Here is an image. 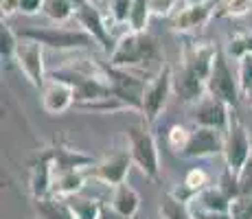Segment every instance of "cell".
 <instances>
[{
	"instance_id": "83f0119b",
	"label": "cell",
	"mask_w": 252,
	"mask_h": 219,
	"mask_svg": "<svg viewBox=\"0 0 252 219\" xmlns=\"http://www.w3.org/2000/svg\"><path fill=\"white\" fill-rule=\"evenodd\" d=\"M18 40H20V35H16L11 27L2 24V29H0V44H2V46H0V51H2V60H13Z\"/></svg>"
},
{
	"instance_id": "cb8c5ba5",
	"label": "cell",
	"mask_w": 252,
	"mask_h": 219,
	"mask_svg": "<svg viewBox=\"0 0 252 219\" xmlns=\"http://www.w3.org/2000/svg\"><path fill=\"white\" fill-rule=\"evenodd\" d=\"M42 11H44L51 20L66 22L75 16V2H72V0H44V9H42Z\"/></svg>"
},
{
	"instance_id": "8992f818",
	"label": "cell",
	"mask_w": 252,
	"mask_h": 219,
	"mask_svg": "<svg viewBox=\"0 0 252 219\" xmlns=\"http://www.w3.org/2000/svg\"><path fill=\"white\" fill-rule=\"evenodd\" d=\"M221 156L226 160V167L235 173L252 158L250 136L244 125H241V121L235 116V112H232L228 125L224 129V152H221Z\"/></svg>"
},
{
	"instance_id": "4dcf8cb0",
	"label": "cell",
	"mask_w": 252,
	"mask_h": 219,
	"mask_svg": "<svg viewBox=\"0 0 252 219\" xmlns=\"http://www.w3.org/2000/svg\"><path fill=\"white\" fill-rule=\"evenodd\" d=\"M184 4H187L184 0H149L152 13H154V16H162V18L178 13Z\"/></svg>"
},
{
	"instance_id": "e0dca14e",
	"label": "cell",
	"mask_w": 252,
	"mask_h": 219,
	"mask_svg": "<svg viewBox=\"0 0 252 219\" xmlns=\"http://www.w3.org/2000/svg\"><path fill=\"white\" fill-rule=\"evenodd\" d=\"M86 188V175L84 169H75V171H62L53 173V184H51V195L55 197H70L77 195Z\"/></svg>"
},
{
	"instance_id": "836d02e7",
	"label": "cell",
	"mask_w": 252,
	"mask_h": 219,
	"mask_svg": "<svg viewBox=\"0 0 252 219\" xmlns=\"http://www.w3.org/2000/svg\"><path fill=\"white\" fill-rule=\"evenodd\" d=\"M184 184H187L189 188H191L193 193H200L202 188H206L208 184H211V180H208V173L204 169H191V171L187 173V178H184Z\"/></svg>"
},
{
	"instance_id": "7a4b0ae2",
	"label": "cell",
	"mask_w": 252,
	"mask_h": 219,
	"mask_svg": "<svg viewBox=\"0 0 252 219\" xmlns=\"http://www.w3.org/2000/svg\"><path fill=\"white\" fill-rule=\"evenodd\" d=\"M206 92L226 101L228 105H237L239 96H244L239 88V77H237V72H232L228 55H224V53H217L213 60L211 72L206 77Z\"/></svg>"
},
{
	"instance_id": "5b68a950",
	"label": "cell",
	"mask_w": 252,
	"mask_h": 219,
	"mask_svg": "<svg viewBox=\"0 0 252 219\" xmlns=\"http://www.w3.org/2000/svg\"><path fill=\"white\" fill-rule=\"evenodd\" d=\"M20 35L31 37V40L40 42L42 46L60 48V51H64V48H88L92 44H96V40L86 29H24V31H20Z\"/></svg>"
},
{
	"instance_id": "5bb4252c",
	"label": "cell",
	"mask_w": 252,
	"mask_h": 219,
	"mask_svg": "<svg viewBox=\"0 0 252 219\" xmlns=\"http://www.w3.org/2000/svg\"><path fill=\"white\" fill-rule=\"evenodd\" d=\"M75 103V88L66 79L51 77V81L42 88V105L48 114H64Z\"/></svg>"
},
{
	"instance_id": "f35d334b",
	"label": "cell",
	"mask_w": 252,
	"mask_h": 219,
	"mask_svg": "<svg viewBox=\"0 0 252 219\" xmlns=\"http://www.w3.org/2000/svg\"><path fill=\"white\" fill-rule=\"evenodd\" d=\"M99 219H127V217H123L119 211H116V208H112V206H105V204H103V208H101V215H99Z\"/></svg>"
},
{
	"instance_id": "7c38bea8",
	"label": "cell",
	"mask_w": 252,
	"mask_h": 219,
	"mask_svg": "<svg viewBox=\"0 0 252 219\" xmlns=\"http://www.w3.org/2000/svg\"><path fill=\"white\" fill-rule=\"evenodd\" d=\"M132 154L129 152H116L108 158H103L101 162L92 164V178L96 182L105 184V187H116V184L125 182L129 173V167H132Z\"/></svg>"
},
{
	"instance_id": "d6986e66",
	"label": "cell",
	"mask_w": 252,
	"mask_h": 219,
	"mask_svg": "<svg viewBox=\"0 0 252 219\" xmlns=\"http://www.w3.org/2000/svg\"><path fill=\"white\" fill-rule=\"evenodd\" d=\"M211 20V7L206 2L197 4H184L180 11L176 13V29L180 31H191V29L204 27Z\"/></svg>"
},
{
	"instance_id": "9c48e42d",
	"label": "cell",
	"mask_w": 252,
	"mask_h": 219,
	"mask_svg": "<svg viewBox=\"0 0 252 219\" xmlns=\"http://www.w3.org/2000/svg\"><path fill=\"white\" fill-rule=\"evenodd\" d=\"M75 18H77V22L81 24V29H86V31L94 37L96 44H101L105 51H114L116 42H114L112 33H110V24L105 20L103 13L94 7V2L86 0L84 4H79V7L75 9Z\"/></svg>"
},
{
	"instance_id": "9a60e30c",
	"label": "cell",
	"mask_w": 252,
	"mask_h": 219,
	"mask_svg": "<svg viewBox=\"0 0 252 219\" xmlns=\"http://www.w3.org/2000/svg\"><path fill=\"white\" fill-rule=\"evenodd\" d=\"M173 92L187 103H195L206 94V79L184 64L180 72H173Z\"/></svg>"
},
{
	"instance_id": "484cf974",
	"label": "cell",
	"mask_w": 252,
	"mask_h": 219,
	"mask_svg": "<svg viewBox=\"0 0 252 219\" xmlns=\"http://www.w3.org/2000/svg\"><path fill=\"white\" fill-rule=\"evenodd\" d=\"M160 215L162 219H193L189 206L180 199H176L173 195H167L160 206Z\"/></svg>"
},
{
	"instance_id": "d590c367",
	"label": "cell",
	"mask_w": 252,
	"mask_h": 219,
	"mask_svg": "<svg viewBox=\"0 0 252 219\" xmlns=\"http://www.w3.org/2000/svg\"><path fill=\"white\" fill-rule=\"evenodd\" d=\"M237 180H239L241 195H252V158L237 171Z\"/></svg>"
},
{
	"instance_id": "7402d4cb",
	"label": "cell",
	"mask_w": 252,
	"mask_h": 219,
	"mask_svg": "<svg viewBox=\"0 0 252 219\" xmlns=\"http://www.w3.org/2000/svg\"><path fill=\"white\" fill-rule=\"evenodd\" d=\"M35 208H37V215L42 219H77L64 197H55V195L40 197Z\"/></svg>"
},
{
	"instance_id": "ee69618b",
	"label": "cell",
	"mask_w": 252,
	"mask_h": 219,
	"mask_svg": "<svg viewBox=\"0 0 252 219\" xmlns=\"http://www.w3.org/2000/svg\"><path fill=\"white\" fill-rule=\"evenodd\" d=\"M213 2H215V4H220V2H221V0H213Z\"/></svg>"
},
{
	"instance_id": "d6a6232c",
	"label": "cell",
	"mask_w": 252,
	"mask_h": 219,
	"mask_svg": "<svg viewBox=\"0 0 252 219\" xmlns=\"http://www.w3.org/2000/svg\"><path fill=\"white\" fill-rule=\"evenodd\" d=\"M237 77H239V88L241 94L252 88V55H244L239 60V68H237Z\"/></svg>"
},
{
	"instance_id": "4316f807",
	"label": "cell",
	"mask_w": 252,
	"mask_h": 219,
	"mask_svg": "<svg viewBox=\"0 0 252 219\" xmlns=\"http://www.w3.org/2000/svg\"><path fill=\"white\" fill-rule=\"evenodd\" d=\"M220 16L228 18H244L252 11V0H221Z\"/></svg>"
},
{
	"instance_id": "6da1fadb",
	"label": "cell",
	"mask_w": 252,
	"mask_h": 219,
	"mask_svg": "<svg viewBox=\"0 0 252 219\" xmlns=\"http://www.w3.org/2000/svg\"><path fill=\"white\" fill-rule=\"evenodd\" d=\"M110 64L119 68H127V70H140L145 66H162L160 64V51L154 37L145 35L138 31H129L116 42L112 55H110Z\"/></svg>"
},
{
	"instance_id": "8d00e7d4",
	"label": "cell",
	"mask_w": 252,
	"mask_h": 219,
	"mask_svg": "<svg viewBox=\"0 0 252 219\" xmlns=\"http://www.w3.org/2000/svg\"><path fill=\"white\" fill-rule=\"evenodd\" d=\"M129 9H132V0H112L110 16H112L114 22H127L129 20Z\"/></svg>"
},
{
	"instance_id": "8fae6325",
	"label": "cell",
	"mask_w": 252,
	"mask_h": 219,
	"mask_svg": "<svg viewBox=\"0 0 252 219\" xmlns=\"http://www.w3.org/2000/svg\"><path fill=\"white\" fill-rule=\"evenodd\" d=\"M232 105H228L226 101L217 99L213 94L202 96L200 101H195V110H193V121L195 125H204V127H215V129H226L232 112Z\"/></svg>"
},
{
	"instance_id": "ffe728a7",
	"label": "cell",
	"mask_w": 252,
	"mask_h": 219,
	"mask_svg": "<svg viewBox=\"0 0 252 219\" xmlns=\"http://www.w3.org/2000/svg\"><path fill=\"white\" fill-rule=\"evenodd\" d=\"M51 184H53V167L51 160L46 156H42L35 162L31 171V180H29V188H31V195L35 199L51 195Z\"/></svg>"
},
{
	"instance_id": "1f68e13d",
	"label": "cell",
	"mask_w": 252,
	"mask_h": 219,
	"mask_svg": "<svg viewBox=\"0 0 252 219\" xmlns=\"http://www.w3.org/2000/svg\"><path fill=\"white\" fill-rule=\"evenodd\" d=\"M232 219H252V195H239L230 202Z\"/></svg>"
},
{
	"instance_id": "ac0fdd59",
	"label": "cell",
	"mask_w": 252,
	"mask_h": 219,
	"mask_svg": "<svg viewBox=\"0 0 252 219\" xmlns=\"http://www.w3.org/2000/svg\"><path fill=\"white\" fill-rule=\"evenodd\" d=\"M110 206L116 208L123 217L132 219L138 213L140 197L127 182H121V184H116V187H112V193H110Z\"/></svg>"
},
{
	"instance_id": "2e32d148",
	"label": "cell",
	"mask_w": 252,
	"mask_h": 219,
	"mask_svg": "<svg viewBox=\"0 0 252 219\" xmlns=\"http://www.w3.org/2000/svg\"><path fill=\"white\" fill-rule=\"evenodd\" d=\"M51 160L53 173H62V171H75V169H88L94 164V160L90 156L75 152V149H66V147H57L44 154Z\"/></svg>"
},
{
	"instance_id": "3957f363",
	"label": "cell",
	"mask_w": 252,
	"mask_h": 219,
	"mask_svg": "<svg viewBox=\"0 0 252 219\" xmlns=\"http://www.w3.org/2000/svg\"><path fill=\"white\" fill-rule=\"evenodd\" d=\"M127 152L132 154L134 164L143 171L147 178H158L160 173V156L154 136L149 134L143 125H132L127 129Z\"/></svg>"
},
{
	"instance_id": "44dd1931",
	"label": "cell",
	"mask_w": 252,
	"mask_h": 219,
	"mask_svg": "<svg viewBox=\"0 0 252 219\" xmlns=\"http://www.w3.org/2000/svg\"><path fill=\"white\" fill-rule=\"evenodd\" d=\"M215 55H217V51L213 46H208V44H197V46H193L191 51H187V55H184V64H187L189 68H193L197 75L206 79L208 72H211Z\"/></svg>"
},
{
	"instance_id": "74e56055",
	"label": "cell",
	"mask_w": 252,
	"mask_h": 219,
	"mask_svg": "<svg viewBox=\"0 0 252 219\" xmlns=\"http://www.w3.org/2000/svg\"><path fill=\"white\" fill-rule=\"evenodd\" d=\"M18 9H20V13L33 16V13L44 9V0H18Z\"/></svg>"
},
{
	"instance_id": "52a82bcc",
	"label": "cell",
	"mask_w": 252,
	"mask_h": 219,
	"mask_svg": "<svg viewBox=\"0 0 252 219\" xmlns=\"http://www.w3.org/2000/svg\"><path fill=\"white\" fill-rule=\"evenodd\" d=\"M13 62H16L18 68L24 72V77H27L33 86L44 88L46 68H44V51H42L40 42L20 35L18 46H16V55H13Z\"/></svg>"
},
{
	"instance_id": "f546056e",
	"label": "cell",
	"mask_w": 252,
	"mask_h": 219,
	"mask_svg": "<svg viewBox=\"0 0 252 219\" xmlns=\"http://www.w3.org/2000/svg\"><path fill=\"white\" fill-rule=\"evenodd\" d=\"M226 55L235 57V60H241L244 55H252V35H237L228 42V48H226Z\"/></svg>"
},
{
	"instance_id": "4fadbf2b",
	"label": "cell",
	"mask_w": 252,
	"mask_h": 219,
	"mask_svg": "<svg viewBox=\"0 0 252 219\" xmlns=\"http://www.w3.org/2000/svg\"><path fill=\"white\" fill-rule=\"evenodd\" d=\"M230 202L232 199L226 195L220 187H206V188H202L187 206H189V211H191L193 219H206L211 213L230 211Z\"/></svg>"
},
{
	"instance_id": "d4e9b609",
	"label": "cell",
	"mask_w": 252,
	"mask_h": 219,
	"mask_svg": "<svg viewBox=\"0 0 252 219\" xmlns=\"http://www.w3.org/2000/svg\"><path fill=\"white\" fill-rule=\"evenodd\" d=\"M149 16H154L152 7H149V0H132L129 20H127V24L132 27V31L143 33L145 27H147V22H149Z\"/></svg>"
},
{
	"instance_id": "ab89813d",
	"label": "cell",
	"mask_w": 252,
	"mask_h": 219,
	"mask_svg": "<svg viewBox=\"0 0 252 219\" xmlns=\"http://www.w3.org/2000/svg\"><path fill=\"white\" fill-rule=\"evenodd\" d=\"M13 11H20L18 9V0H2V13L4 16H9V13Z\"/></svg>"
},
{
	"instance_id": "60d3db41",
	"label": "cell",
	"mask_w": 252,
	"mask_h": 219,
	"mask_svg": "<svg viewBox=\"0 0 252 219\" xmlns=\"http://www.w3.org/2000/svg\"><path fill=\"white\" fill-rule=\"evenodd\" d=\"M206 219H232L230 211H224V213H211Z\"/></svg>"
},
{
	"instance_id": "f1b7e54d",
	"label": "cell",
	"mask_w": 252,
	"mask_h": 219,
	"mask_svg": "<svg viewBox=\"0 0 252 219\" xmlns=\"http://www.w3.org/2000/svg\"><path fill=\"white\" fill-rule=\"evenodd\" d=\"M189 138H191V131H189L184 125H171L167 131V143L171 149H176L178 154H182V149L189 145Z\"/></svg>"
},
{
	"instance_id": "b9f144b4",
	"label": "cell",
	"mask_w": 252,
	"mask_h": 219,
	"mask_svg": "<svg viewBox=\"0 0 252 219\" xmlns=\"http://www.w3.org/2000/svg\"><path fill=\"white\" fill-rule=\"evenodd\" d=\"M244 96H246V101H248V103L252 105V88H250V90H248V92H246V94H244Z\"/></svg>"
},
{
	"instance_id": "277c9868",
	"label": "cell",
	"mask_w": 252,
	"mask_h": 219,
	"mask_svg": "<svg viewBox=\"0 0 252 219\" xmlns=\"http://www.w3.org/2000/svg\"><path fill=\"white\" fill-rule=\"evenodd\" d=\"M105 75H108V84H110L112 94L123 101L125 108L143 110V96H145V88H147L149 79H143L134 70L119 68L112 64H110V68H105Z\"/></svg>"
},
{
	"instance_id": "f6af8a7d",
	"label": "cell",
	"mask_w": 252,
	"mask_h": 219,
	"mask_svg": "<svg viewBox=\"0 0 252 219\" xmlns=\"http://www.w3.org/2000/svg\"><path fill=\"white\" fill-rule=\"evenodd\" d=\"M90 2H94V4H96V2H99V0H90Z\"/></svg>"
},
{
	"instance_id": "7bdbcfd3",
	"label": "cell",
	"mask_w": 252,
	"mask_h": 219,
	"mask_svg": "<svg viewBox=\"0 0 252 219\" xmlns=\"http://www.w3.org/2000/svg\"><path fill=\"white\" fill-rule=\"evenodd\" d=\"M187 4H197V2H204V0H184Z\"/></svg>"
},
{
	"instance_id": "603a6c76",
	"label": "cell",
	"mask_w": 252,
	"mask_h": 219,
	"mask_svg": "<svg viewBox=\"0 0 252 219\" xmlns=\"http://www.w3.org/2000/svg\"><path fill=\"white\" fill-rule=\"evenodd\" d=\"M66 202H68V206L72 208V213H75L77 219H99L101 208H103V204H101L99 199L86 197L84 191L77 193V195L66 197Z\"/></svg>"
},
{
	"instance_id": "e575fe53",
	"label": "cell",
	"mask_w": 252,
	"mask_h": 219,
	"mask_svg": "<svg viewBox=\"0 0 252 219\" xmlns=\"http://www.w3.org/2000/svg\"><path fill=\"white\" fill-rule=\"evenodd\" d=\"M217 187H220L221 191H224L230 199H235V197H239V195H241V193H239V180H237V173H235V171H230L228 167H226V171L221 173L220 184H217Z\"/></svg>"
},
{
	"instance_id": "ba28073f",
	"label": "cell",
	"mask_w": 252,
	"mask_h": 219,
	"mask_svg": "<svg viewBox=\"0 0 252 219\" xmlns=\"http://www.w3.org/2000/svg\"><path fill=\"white\" fill-rule=\"evenodd\" d=\"M173 92V70L169 66H164L156 77L147 81L145 88V96H143V112L147 121H156L160 116V112L164 110L169 101V94Z\"/></svg>"
},
{
	"instance_id": "30bf717a",
	"label": "cell",
	"mask_w": 252,
	"mask_h": 219,
	"mask_svg": "<svg viewBox=\"0 0 252 219\" xmlns=\"http://www.w3.org/2000/svg\"><path fill=\"white\" fill-rule=\"evenodd\" d=\"M224 152V129L204 127L197 125L191 131L189 145L182 149V158H206V156H215Z\"/></svg>"
}]
</instances>
